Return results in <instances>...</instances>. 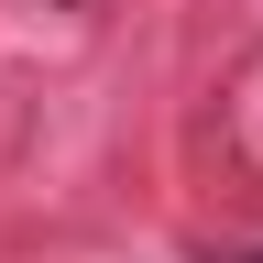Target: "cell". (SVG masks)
<instances>
[{
    "label": "cell",
    "instance_id": "1",
    "mask_svg": "<svg viewBox=\"0 0 263 263\" xmlns=\"http://www.w3.org/2000/svg\"><path fill=\"white\" fill-rule=\"evenodd\" d=\"M230 263H263V252H230Z\"/></svg>",
    "mask_w": 263,
    "mask_h": 263
}]
</instances>
